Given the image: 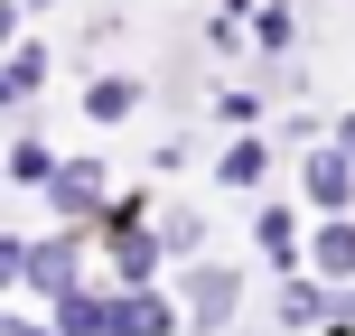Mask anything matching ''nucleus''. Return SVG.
Instances as JSON below:
<instances>
[{
    "mask_svg": "<svg viewBox=\"0 0 355 336\" xmlns=\"http://www.w3.org/2000/svg\"><path fill=\"white\" fill-rule=\"evenodd\" d=\"M47 327H56V336H112V290H94V281L66 290V299L47 308Z\"/></svg>",
    "mask_w": 355,
    "mask_h": 336,
    "instance_id": "12",
    "label": "nucleus"
},
{
    "mask_svg": "<svg viewBox=\"0 0 355 336\" xmlns=\"http://www.w3.org/2000/svg\"><path fill=\"white\" fill-rule=\"evenodd\" d=\"M309 206H290V196H252V252H262L271 271H309Z\"/></svg>",
    "mask_w": 355,
    "mask_h": 336,
    "instance_id": "4",
    "label": "nucleus"
},
{
    "mask_svg": "<svg viewBox=\"0 0 355 336\" xmlns=\"http://www.w3.org/2000/svg\"><path fill=\"white\" fill-rule=\"evenodd\" d=\"M327 141H337L346 159H355V112H337V122H327Z\"/></svg>",
    "mask_w": 355,
    "mask_h": 336,
    "instance_id": "19",
    "label": "nucleus"
},
{
    "mask_svg": "<svg viewBox=\"0 0 355 336\" xmlns=\"http://www.w3.org/2000/svg\"><path fill=\"white\" fill-rule=\"evenodd\" d=\"M141 75H122V66H103V75H85V94H75V103H85V122H131V112H141Z\"/></svg>",
    "mask_w": 355,
    "mask_h": 336,
    "instance_id": "11",
    "label": "nucleus"
},
{
    "mask_svg": "<svg viewBox=\"0 0 355 336\" xmlns=\"http://www.w3.org/2000/svg\"><path fill=\"white\" fill-rule=\"evenodd\" d=\"M0 187H10V168H0Z\"/></svg>",
    "mask_w": 355,
    "mask_h": 336,
    "instance_id": "22",
    "label": "nucleus"
},
{
    "mask_svg": "<svg viewBox=\"0 0 355 336\" xmlns=\"http://www.w3.org/2000/svg\"><path fill=\"white\" fill-rule=\"evenodd\" d=\"M300 206L309 215H355V159L337 141H309L300 150Z\"/></svg>",
    "mask_w": 355,
    "mask_h": 336,
    "instance_id": "3",
    "label": "nucleus"
},
{
    "mask_svg": "<svg viewBox=\"0 0 355 336\" xmlns=\"http://www.w3.org/2000/svg\"><path fill=\"white\" fill-rule=\"evenodd\" d=\"M47 10H66V0H28V19H47Z\"/></svg>",
    "mask_w": 355,
    "mask_h": 336,
    "instance_id": "21",
    "label": "nucleus"
},
{
    "mask_svg": "<svg viewBox=\"0 0 355 336\" xmlns=\"http://www.w3.org/2000/svg\"><path fill=\"white\" fill-rule=\"evenodd\" d=\"M28 37V0H0V47H19Z\"/></svg>",
    "mask_w": 355,
    "mask_h": 336,
    "instance_id": "18",
    "label": "nucleus"
},
{
    "mask_svg": "<svg viewBox=\"0 0 355 336\" xmlns=\"http://www.w3.org/2000/svg\"><path fill=\"white\" fill-rule=\"evenodd\" d=\"M178 327H187V308H178L168 281H150V290H112V336H178Z\"/></svg>",
    "mask_w": 355,
    "mask_h": 336,
    "instance_id": "8",
    "label": "nucleus"
},
{
    "mask_svg": "<svg viewBox=\"0 0 355 336\" xmlns=\"http://www.w3.org/2000/svg\"><path fill=\"white\" fill-rule=\"evenodd\" d=\"M0 112H19V94H10V75H0Z\"/></svg>",
    "mask_w": 355,
    "mask_h": 336,
    "instance_id": "20",
    "label": "nucleus"
},
{
    "mask_svg": "<svg viewBox=\"0 0 355 336\" xmlns=\"http://www.w3.org/2000/svg\"><path fill=\"white\" fill-rule=\"evenodd\" d=\"M0 168H10V187H37V196H47V177H56V150L37 141V131H19V141L0 150Z\"/></svg>",
    "mask_w": 355,
    "mask_h": 336,
    "instance_id": "16",
    "label": "nucleus"
},
{
    "mask_svg": "<svg viewBox=\"0 0 355 336\" xmlns=\"http://www.w3.org/2000/svg\"><path fill=\"white\" fill-rule=\"evenodd\" d=\"M0 75H10L19 103H37V94H47V37H19V47H0Z\"/></svg>",
    "mask_w": 355,
    "mask_h": 336,
    "instance_id": "15",
    "label": "nucleus"
},
{
    "mask_svg": "<svg viewBox=\"0 0 355 336\" xmlns=\"http://www.w3.org/2000/svg\"><path fill=\"white\" fill-rule=\"evenodd\" d=\"M85 243L94 233L85 224H56V233H37L28 243V262H19V290H28V299H66V290H85Z\"/></svg>",
    "mask_w": 355,
    "mask_h": 336,
    "instance_id": "2",
    "label": "nucleus"
},
{
    "mask_svg": "<svg viewBox=\"0 0 355 336\" xmlns=\"http://www.w3.org/2000/svg\"><path fill=\"white\" fill-rule=\"evenodd\" d=\"M47 206H56V224H94V215L112 206V168L94 159H56V177H47Z\"/></svg>",
    "mask_w": 355,
    "mask_h": 336,
    "instance_id": "5",
    "label": "nucleus"
},
{
    "mask_svg": "<svg viewBox=\"0 0 355 336\" xmlns=\"http://www.w3.org/2000/svg\"><path fill=\"white\" fill-rule=\"evenodd\" d=\"M309 271H318L327 290L355 281V215H309Z\"/></svg>",
    "mask_w": 355,
    "mask_h": 336,
    "instance_id": "10",
    "label": "nucleus"
},
{
    "mask_svg": "<svg viewBox=\"0 0 355 336\" xmlns=\"http://www.w3.org/2000/svg\"><path fill=\"white\" fill-rule=\"evenodd\" d=\"M252 47H262V56L300 47V0H252Z\"/></svg>",
    "mask_w": 355,
    "mask_h": 336,
    "instance_id": "14",
    "label": "nucleus"
},
{
    "mask_svg": "<svg viewBox=\"0 0 355 336\" xmlns=\"http://www.w3.org/2000/svg\"><path fill=\"white\" fill-rule=\"evenodd\" d=\"M327 308H337V290H327L318 271H281V290H271V327L281 336H318Z\"/></svg>",
    "mask_w": 355,
    "mask_h": 336,
    "instance_id": "7",
    "label": "nucleus"
},
{
    "mask_svg": "<svg viewBox=\"0 0 355 336\" xmlns=\"http://www.w3.org/2000/svg\"><path fill=\"white\" fill-rule=\"evenodd\" d=\"M271 168H281V150H271V131H225V150H215V187L225 196H262L271 187Z\"/></svg>",
    "mask_w": 355,
    "mask_h": 336,
    "instance_id": "6",
    "label": "nucleus"
},
{
    "mask_svg": "<svg viewBox=\"0 0 355 336\" xmlns=\"http://www.w3.org/2000/svg\"><path fill=\"white\" fill-rule=\"evenodd\" d=\"M178 308H187L196 336H225L234 318H243V262H225V252L178 262Z\"/></svg>",
    "mask_w": 355,
    "mask_h": 336,
    "instance_id": "1",
    "label": "nucleus"
},
{
    "mask_svg": "<svg viewBox=\"0 0 355 336\" xmlns=\"http://www.w3.org/2000/svg\"><path fill=\"white\" fill-rule=\"evenodd\" d=\"M206 112H215V131H262V112H271V103H262L252 85H215V103H206Z\"/></svg>",
    "mask_w": 355,
    "mask_h": 336,
    "instance_id": "17",
    "label": "nucleus"
},
{
    "mask_svg": "<svg viewBox=\"0 0 355 336\" xmlns=\"http://www.w3.org/2000/svg\"><path fill=\"white\" fill-rule=\"evenodd\" d=\"M103 243V262H112V290H150L168 271V252H159V233L150 224H122V233H94Z\"/></svg>",
    "mask_w": 355,
    "mask_h": 336,
    "instance_id": "9",
    "label": "nucleus"
},
{
    "mask_svg": "<svg viewBox=\"0 0 355 336\" xmlns=\"http://www.w3.org/2000/svg\"><path fill=\"white\" fill-rule=\"evenodd\" d=\"M150 233H159L168 262H196V252H206V215H196V206H159V215H150Z\"/></svg>",
    "mask_w": 355,
    "mask_h": 336,
    "instance_id": "13",
    "label": "nucleus"
}]
</instances>
